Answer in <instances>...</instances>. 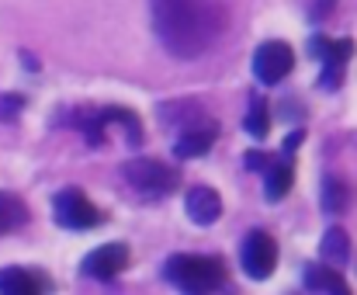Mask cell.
I'll list each match as a JSON object with an SVG mask.
<instances>
[{
  "mask_svg": "<svg viewBox=\"0 0 357 295\" xmlns=\"http://www.w3.org/2000/svg\"><path fill=\"white\" fill-rule=\"evenodd\" d=\"M108 115L125 129V136H128L132 146L142 143V129H139V115H135V112H128V108H108Z\"/></svg>",
  "mask_w": 357,
  "mask_h": 295,
  "instance_id": "ac0fdd59",
  "label": "cell"
},
{
  "mask_svg": "<svg viewBox=\"0 0 357 295\" xmlns=\"http://www.w3.org/2000/svg\"><path fill=\"white\" fill-rule=\"evenodd\" d=\"M347 205H351L347 184H344L340 177H326V181H323V209H326L330 215H340Z\"/></svg>",
  "mask_w": 357,
  "mask_h": 295,
  "instance_id": "2e32d148",
  "label": "cell"
},
{
  "mask_svg": "<svg viewBox=\"0 0 357 295\" xmlns=\"http://www.w3.org/2000/svg\"><path fill=\"white\" fill-rule=\"evenodd\" d=\"M239 257H243V271H246L250 278L264 282V278H271V275H274V268H278V243H274V236H271V233L253 229V233L243 240Z\"/></svg>",
  "mask_w": 357,
  "mask_h": 295,
  "instance_id": "8992f818",
  "label": "cell"
},
{
  "mask_svg": "<svg viewBox=\"0 0 357 295\" xmlns=\"http://www.w3.org/2000/svg\"><path fill=\"white\" fill-rule=\"evenodd\" d=\"M291 184H295V170L288 167V163H274L271 170H267V181H264V195L271 198V202H281L288 191H291Z\"/></svg>",
  "mask_w": 357,
  "mask_h": 295,
  "instance_id": "9a60e30c",
  "label": "cell"
},
{
  "mask_svg": "<svg viewBox=\"0 0 357 295\" xmlns=\"http://www.w3.org/2000/svg\"><path fill=\"white\" fill-rule=\"evenodd\" d=\"M52 212H56V222L63 229H91L101 222V212L94 209V202L80 188H63L52 198Z\"/></svg>",
  "mask_w": 357,
  "mask_h": 295,
  "instance_id": "277c9868",
  "label": "cell"
},
{
  "mask_svg": "<svg viewBox=\"0 0 357 295\" xmlns=\"http://www.w3.org/2000/svg\"><path fill=\"white\" fill-rule=\"evenodd\" d=\"M302 143V133H291L288 139H284V153H295V146Z\"/></svg>",
  "mask_w": 357,
  "mask_h": 295,
  "instance_id": "44dd1931",
  "label": "cell"
},
{
  "mask_svg": "<svg viewBox=\"0 0 357 295\" xmlns=\"http://www.w3.org/2000/svg\"><path fill=\"white\" fill-rule=\"evenodd\" d=\"M246 133L253 139H264L271 133V112H267V98H253L250 112H246Z\"/></svg>",
  "mask_w": 357,
  "mask_h": 295,
  "instance_id": "e0dca14e",
  "label": "cell"
},
{
  "mask_svg": "<svg viewBox=\"0 0 357 295\" xmlns=\"http://www.w3.org/2000/svg\"><path fill=\"white\" fill-rule=\"evenodd\" d=\"M121 177H125L135 191H142L146 198H167V195L181 184L177 170L167 167V163H160V160H128V163L121 167Z\"/></svg>",
  "mask_w": 357,
  "mask_h": 295,
  "instance_id": "3957f363",
  "label": "cell"
},
{
  "mask_svg": "<svg viewBox=\"0 0 357 295\" xmlns=\"http://www.w3.org/2000/svg\"><path fill=\"white\" fill-rule=\"evenodd\" d=\"M291 66H295V52H291L288 42L271 38V42L257 45V52H253V73H257V80L267 84V87H271V84H281V80L291 73Z\"/></svg>",
  "mask_w": 357,
  "mask_h": 295,
  "instance_id": "5b68a950",
  "label": "cell"
},
{
  "mask_svg": "<svg viewBox=\"0 0 357 295\" xmlns=\"http://www.w3.org/2000/svg\"><path fill=\"white\" fill-rule=\"evenodd\" d=\"M49 289V282L35 271H24V268H3L0 271V292L3 295H38Z\"/></svg>",
  "mask_w": 357,
  "mask_h": 295,
  "instance_id": "8fae6325",
  "label": "cell"
},
{
  "mask_svg": "<svg viewBox=\"0 0 357 295\" xmlns=\"http://www.w3.org/2000/svg\"><path fill=\"white\" fill-rule=\"evenodd\" d=\"M184 209H188V219H191V222L212 226V222L222 215V198H219V191H212V188H191L188 198H184Z\"/></svg>",
  "mask_w": 357,
  "mask_h": 295,
  "instance_id": "9c48e42d",
  "label": "cell"
},
{
  "mask_svg": "<svg viewBox=\"0 0 357 295\" xmlns=\"http://www.w3.org/2000/svg\"><path fill=\"white\" fill-rule=\"evenodd\" d=\"M125 268H128V247H125V243H105V247L91 250L87 261H84V275H91V278H98V282L115 278Z\"/></svg>",
  "mask_w": 357,
  "mask_h": 295,
  "instance_id": "52a82bcc",
  "label": "cell"
},
{
  "mask_svg": "<svg viewBox=\"0 0 357 295\" xmlns=\"http://www.w3.org/2000/svg\"><path fill=\"white\" fill-rule=\"evenodd\" d=\"M24 222H28V205L17 195L0 191V236L10 233V229H17V226H24Z\"/></svg>",
  "mask_w": 357,
  "mask_h": 295,
  "instance_id": "5bb4252c",
  "label": "cell"
},
{
  "mask_svg": "<svg viewBox=\"0 0 357 295\" xmlns=\"http://www.w3.org/2000/svg\"><path fill=\"white\" fill-rule=\"evenodd\" d=\"M167 282L177 285L181 292H215L226 282V264L219 257H202V254H174L163 268Z\"/></svg>",
  "mask_w": 357,
  "mask_h": 295,
  "instance_id": "7a4b0ae2",
  "label": "cell"
},
{
  "mask_svg": "<svg viewBox=\"0 0 357 295\" xmlns=\"http://www.w3.org/2000/svg\"><path fill=\"white\" fill-rule=\"evenodd\" d=\"M305 292H323V295H347V282L337 268L330 264H312L305 268Z\"/></svg>",
  "mask_w": 357,
  "mask_h": 295,
  "instance_id": "7c38bea8",
  "label": "cell"
},
{
  "mask_svg": "<svg viewBox=\"0 0 357 295\" xmlns=\"http://www.w3.org/2000/svg\"><path fill=\"white\" fill-rule=\"evenodd\" d=\"M246 163H250V167H267V160H264V156H257V153H253Z\"/></svg>",
  "mask_w": 357,
  "mask_h": 295,
  "instance_id": "7402d4cb",
  "label": "cell"
},
{
  "mask_svg": "<svg viewBox=\"0 0 357 295\" xmlns=\"http://www.w3.org/2000/svg\"><path fill=\"white\" fill-rule=\"evenodd\" d=\"M312 45V52L316 56H323L326 59V77H323V87H340V73H344V63L354 56V42L351 38H340V42H333V38H312L309 42Z\"/></svg>",
  "mask_w": 357,
  "mask_h": 295,
  "instance_id": "ba28073f",
  "label": "cell"
},
{
  "mask_svg": "<svg viewBox=\"0 0 357 295\" xmlns=\"http://www.w3.org/2000/svg\"><path fill=\"white\" fill-rule=\"evenodd\" d=\"M319 254H323L326 264H347L351 261V236L340 226L326 229L323 233V243H319Z\"/></svg>",
  "mask_w": 357,
  "mask_h": 295,
  "instance_id": "4fadbf2b",
  "label": "cell"
},
{
  "mask_svg": "<svg viewBox=\"0 0 357 295\" xmlns=\"http://www.w3.org/2000/svg\"><path fill=\"white\" fill-rule=\"evenodd\" d=\"M333 3H337V0H312V10H309V14H312V17H326V14L333 10Z\"/></svg>",
  "mask_w": 357,
  "mask_h": 295,
  "instance_id": "ffe728a7",
  "label": "cell"
},
{
  "mask_svg": "<svg viewBox=\"0 0 357 295\" xmlns=\"http://www.w3.org/2000/svg\"><path fill=\"white\" fill-rule=\"evenodd\" d=\"M21 108H24V98H17V94H0V122H14Z\"/></svg>",
  "mask_w": 357,
  "mask_h": 295,
  "instance_id": "d6986e66",
  "label": "cell"
},
{
  "mask_svg": "<svg viewBox=\"0 0 357 295\" xmlns=\"http://www.w3.org/2000/svg\"><path fill=\"white\" fill-rule=\"evenodd\" d=\"M149 3H153L156 38L177 59H198L219 42L226 28V10L219 0H149Z\"/></svg>",
  "mask_w": 357,
  "mask_h": 295,
  "instance_id": "6da1fadb",
  "label": "cell"
},
{
  "mask_svg": "<svg viewBox=\"0 0 357 295\" xmlns=\"http://www.w3.org/2000/svg\"><path fill=\"white\" fill-rule=\"evenodd\" d=\"M215 136H219V129H215V122H208L205 119V126H188L184 129V136L177 139V156H184V160H195V156H205L212 143H215Z\"/></svg>",
  "mask_w": 357,
  "mask_h": 295,
  "instance_id": "30bf717a",
  "label": "cell"
}]
</instances>
